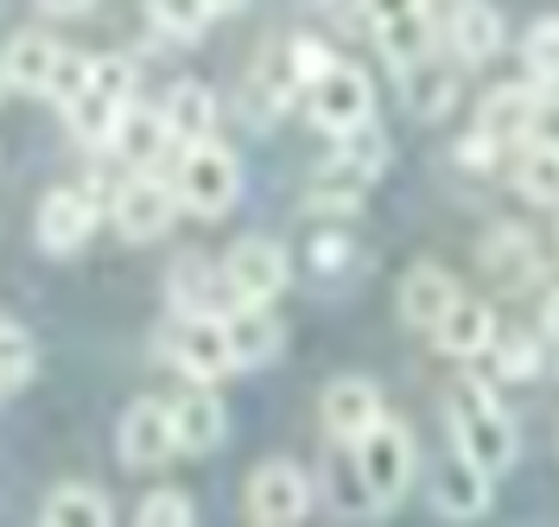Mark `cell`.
Returning a JSON list of instances; mask_svg holds the SVG:
<instances>
[{
  "label": "cell",
  "mask_w": 559,
  "mask_h": 527,
  "mask_svg": "<svg viewBox=\"0 0 559 527\" xmlns=\"http://www.w3.org/2000/svg\"><path fill=\"white\" fill-rule=\"evenodd\" d=\"M457 71L464 64H452V58H419L407 76V108H414L419 121H439V115H452L457 108Z\"/></svg>",
  "instance_id": "cb8c5ba5"
},
{
  "label": "cell",
  "mask_w": 559,
  "mask_h": 527,
  "mask_svg": "<svg viewBox=\"0 0 559 527\" xmlns=\"http://www.w3.org/2000/svg\"><path fill=\"white\" fill-rule=\"evenodd\" d=\"M318 490L331 495L337 515H369V508H376V495H369V483H362V470H356L349 445H337V452L318 464Z\"/></svg>",
  "instance_id": "484cf974"
},
{
  "label": "cell",
  "mask_w": 559,
  "mask_h": 527,
  "mask_svg": "<svg viewBox=\"0 0 559 527\" xmlns=\"http://www.w3.org/2000/svg\"><path fill=\"white\" fill-rule=\"evenodd\" d=\"M83 76H90V51H58V64H51V76H45V96L64 108L76 89H83Z\"/></svg>",
  "instance_id": "e575fe53"
},
{
  "label": "cell",
  "mask_w": 559,
  "mask_h": 527,
  "mask_svg": "<svg viewBox=\"0 0 559 527\" xmlns=\"http://www.w3.org/2000/svg\"><path fill=\"white\" fill-rule=\"evenodd\" d=\"M515 191H522L527 204H547V211H559V146L527 141L522 153H515Z\"/></svg>",
  "instance_id": "4316f807"
},
{
  "label": "cell",
  "mask_w": 559,
  "mask_h": 527,
  "mask_svg": "<svg viewBox=\"0 0 559 527\" xmlns=\"http://www.w3.org/2000/svg\"><path fill=\"white\" fill-rule=\"evenodd\" d=\"M489 337H496V312H489L484 299H471V292H457L452 306L439 312V324H432V344L445 356H484L489 350Z\"/></svg>",
  "instance_id": "ffe728a7"
},
{
  "label": "cell",
  "mask_w": 559,
  "mask_h": 527,
  "mask_svg": "<svg viewBox=\"0 0 559 527\" xmlns=\"http://www.w3.org/2000/svg\"><path fill=\"white\" fill-rule=\"evenodd\" d=\"M432 20L426 13H394V20H382V58L394 64V71H414L419 58H432Z\"/></svg>",
  "instance_id": "83f0119b"
},
{
  "label": "cell",
  "mask_w": 559,
  "mask_h": 527,
  "mask_svg": "<svg viewBox=\"0 0 559 527\" xmlns=\"http://www.w3.org/2000/svg\"><path fill=\"white\" fill-rule=\"evenodd\" d=\"M344 267H356V242H349V236H318L312 274H344Z\"/></svg>",
  "instance_id": "d590c367"
},
{
  "label": "cell",
  "mask_w": 559,
  "mask_h": 527,
  "mask_svg": "<svg viewBox=\"0 0 559 527\" xmlns=\"http://www.w3.org/2000/svg\"><path fill=\"white\" fill-rule=\"evenodd\" d=\"M286 280H293V261L267 236H242V242L229 248V261H223V292L236 306H274L280 292H286Z\"/></svg>",
  "instance_id": "52a82bcc"
},
{
  "label": "cell",
  "mask_w": 559,
  "mask_h": 527,
  "mask_svg": "<svg viewBox=\"0 0 559 527\" xmlns=\"http://www.w3.org/2000/svg\"><path fill=\"white\" fill-rule=\"evenodd\" d=\"M173 306L178 318H191V312H216V267H210L204 254H178L173 261Z\"/></svg>",
  "instance_id": "f1b7e54d"
},
{
  "label": "cell",
  "mask_w": 559,
  "mask_h": 527,
  "mask_svg": "<svg viewBox=\"0 0 559 527\" xmlns=\"http://www.w3.org/2000/svg\"><path fill=\"white\" fill-rule=\"evenodd\" d=\"M306 108H312L318 128L344 134V128L376 121V89H369V76L356 71V64H324L312 76V89H306Z\"/></svg>",
  "instance_id": "ba28073f"
},
{
  "label": "cell",
  "mask_w": 559,
  "mask_h": 527,
  "mask_svg": "<svg viewBox=\"0 0 559 527\" xmlns=\"http://www.w3.org/2000/svg\"><path fill=\"white\" fill-rule=\"evenodd\" d=\"M362 13L382 26V20H394V13H426V0H362Z\"/></svg>",
  "instance_id": "74e56055"
},
{
  "label": "cell",
  "mask_w": 559,
  "mask_h": 527,
  "mask_svg": "<svg viewBox=\"0 0 559 527\" xmlns=\"http://www.w3.org/2000/svg\"><path fill=\"white\" fill-rule=\"evenodd\" d=\"M522 64H527V83H547V76H559V13L534 20V26L522 33Z\"/></svg>",
  "instance_id": "4dcf8cb0"
},
{
  "label": "cell",
  "mask_w": 559,
  "mask_h": 527,
  "mask_svg": "<svg viewBox=\"0 0 559 527\" xmlns=\"http://www.w3.org/2000/svg\"><path fill=\"white\" fill-rule=\"evenodd\" d=\"M484 274L496 286H509V292H522V286L547 280V254L534 248V236H527V229L502 223V229H489V242H484Z\"/></svg>",
  "instance_id": "5bb4252c"
},
{
  "label": "cell",
  "mask_w": 559,
  "mask_h": 527,
  "mask_svg": "<svg viewBox=\"0 0 559 527\" xmlns=\"http://www.w3.org/2000/svg\"><path fill=\"white\" fill-rule=\"evenodd\" d=\"M496 153H502V146H489L484 134H471V141L457 146V166H477V172H484V166L496 159Z\"/></svg>",
  "instance_id": "f35d334b"
},
{
  "label": "cell",
  "mask_w": 559,
  "mask_h": 527,
  "mask_svg": "<svg viewBox=\"0 0 559 527\" xmlns=\"http://www.w3.org/2000/svg\"><path fill=\"white\" fill-rule=\"evenodd\" d=\"M33 337L20 331V324H0V387H20L33 375Z\"/></svg>",
  "instance_id": "836d02e7"
},
{
  "label": "cell",
  "mask_w": 559,
  "mask_h": 527,
  "mask_svg": "<svg viewBox=\"0 0 559 527\" xmlns=\"http://www.w3.org/2000/svg\"><path fill=\"white\" fill-rule=\"evenodd\" d=\"M489 350H496V375L502 382H534L540 369H547V344H540V331H496L489 337Z\"/></svg>",
  "instance_id": "f546056e"
},
{
  "label": "cell",
  "mask_w": 559,
  "mask_h": 527,
  "mask_svg": "<svg viewBox=\"0 0 559 527\" xmlns=\"http://www.w3.org/2000/svg\"><path fill=\"white\" fill-rule=\"evenodd\" d=\"M173 414H166V400H134L128 414H121V464L128 470H159L166 457H173Z\"/></svg>",
  "instance_id": "4fadbf2b"
},
{
  "label": "cell",
  "mask_w": 559,
  "mask_h": 527,
  "mask_svg": "<svg viewBox=\"0 0 559 527\" xmlns=\"http://www.w3.org/2000/svg\"><path fill=\"white\" fill-rule=\"evenodd\" d=\"M452 299H457V280L439 267V261H419V267L401 274V318H407L414 331H432Z\"/></svg>",
  "instance_id": "7402d4cb"
},
{
  "label": "cell",
  "mask_w": 559,
  "mask_h": 527,
  "mask_svg": "<svg viewBox=\"0 0 559 527\" xmlns=\"http://www.w3.org/2000/svg\"><path fill=\"white\" fill-rule=\"evenodd\" d=\"M134 527H198V508H191L185 490H153L146 502H140Z\"/></svg>",
  "instance_id": "d6a6232c"
},
{
  "label": "cell",
  "mask_w": 559,
  "mask_h": 527,
  "mask_svg": "<svg viewBox=\"0 0 559 527\" xmlns=\"http://www.w3.org/2000/svg\"><path fill=\"white\" fill-rule=\"evenodd\" d=\"M554 242H559V229H554Z\"/></svg>",
  "instance_id": "7bdbcfd3"
},
{
  "label": "cell",
  "mask_w": 559,
  "mask_h": 527,
  "mask_svg": "<svg viewBox=\"0 0 559 527\" xmlns=\"http://www.w3.org/2000/svg\"><path fill=\"white\" fill-rule=\"evenodd\" d=\"M0 89H7V76H0Z\"/></svg>",
  "instance_id": "b9f144b4"
},
{
  "label": "cell",
  "mask_w": 559,
  "mask_h": 527,
  "mask_svg": "<svg viewBox=\"0 0 559 527\" xmlns=\"http://www.w3.org/2000/svg\"><path fill=\"white\" fill-rule=\"evenodd\" d=\"M312 508V477L293 457H267L248 470V522L254 527H299Z\"/></svg>",
  "instance_id": "5b68a950"
},
{
  "label": "cell",
  "mask_w": 559,
  "mask_h": 527,
  "mask_svg": "<svg viewBox=\"0 0 559 527\" xmlns=\"http://www.w3.org/2000/svg\"><path fill=\"white\" fill-rule=\"evenodd\" d=\"M108 223H115L121 242H159V236H173V223H178L173 184H166L159 172H134L128 184H115Z\"/></svg>",
  "instance_id": "8992f818"
},
{
  "label": "cell",
  "mask_w": 559,
  "mask_h": 527,
  "mask_svg": "<svg viewBox=\"0 0 559 527\" xmlns=\"http://www.w3.org/2000/svg\"><path fill=\"white\" fill-rule=\"evenodd\" d=\"M445 426H452V452L471 457L484 477H502L515 464V420L502 414V400L484 382H452L445 387Z\"/></svg>",
  "instance_id": "6da1fadb"
},
{
  "label": "cell",
  "mask_w": 559,
  "mask_h": 527,
  "mask_svg": "<svg viewBox=\"0 0 559 527\" xmlns=\"http://www.w3.org/2000/svg\"><path fill=\"white\" fill-rule=\"evenodd\" d=\"M146 20L166 38H198L210 26V7L204 0H146Z\"/></svg>",
  "instance_id": "1f68e13d"
},
{
  "label": "cell",
  "mask_w": 559,
  "mask_h": 527,
  "mask_svg": "<svg viewBox=\"0 0 559 527\" xmlns=\"http://www.w3.org/2000/svg\"><path fill=\"white\" fill-rule=\"evenodd\" d=\"M439 38H445L452 64H489V58L502 51V13H496L489 0H457Z\"/></svg>",
  "instance_id": "9a60e30c"
},
{
  "label": "cell",
  "mask_w": 559,
  "mask_h": 527,
  "mask_svg": "<svg viewBox=\"0 0 559 527\" xmlns=\"http://www.w3.org/2000/svg\"><path fill=\"white\" fill-rule=\"evenodd\" d=\"M166 344H173V362L198 387H210V382H223V375H229V344H223V318H216V312L178 318Z\"/></svg>",
  "instance_id": "8fae6325"
},
{
  "label": "cell",
  "mask_w": 559,
  "mask_h": 527,
  "mask_svg": "<svg viewBox=\"0 0 559 527\" xmlns=\"http://www.w3.org/2000/svg\"><path fill=\"white\" fill-rule=\"evenodd\" d=\"M534 121H540V89H534V83H502V89H489L484 108H477V134H484L489 146L534 141Z\"/></svg>",
  "instance_id": "7c38bea8"
},
{
  "label": "cell",
  "mask_w": 559,
  "mask_h": 527,
  "mask_svg": "<svg viewBox=\"0 0 559 527\" xmlns=\"http://www.w3.org/2000/svg\"><path fill=\"white\" fill-rule=\"evenodd\" d=\"M204 7H210V20H223V13H242L248 0H204Z\"/></svg>",
  "instance_id": "60d3db41"
},
{
  "label": "cell",
  "mask_w": 559,
  "mask_h": 527,
  "mask_svg": "<svg viewBox=\"0 0 559 527\" xmlns=\"http://www.w3.org/2000/svg\"><path fill=\"white\" fill-rule=\"evenodd\" d=\"M45 527H115V508H108L103 490H90V483H58V490L45 495Z\"/></svg>",
  "instance_id": "d4e9b609"
},
{
  "label": "cell",
  "mask_w": 559,
  "mask_h": 527,
  "mask_svg": "<svg viewBox=\"0 0 559 527\" xmlns=\"http://www.w3.org/2000/svg\"><path fill=\"white\" fill-rule=\"evenodd\" d=\"M540 344H547V350L559 344V286L540 292Z\"/></svg>",
  "instance_id": "8d00e7d4"
},
{
  "label": "cell",
  "mask_w": 559,
  "mask_h": 527,
  "mask_svg": "<svg viewBox=\"0 0 559 527\" xmlns=\"http://www.w3.org/2000/svg\"><path fill=\"white\" fill-rule=\"evenodd\" d=\"M318 420H324V432L337 445H356L369 426L382 420V387L369 382V375H337V382L318 394Z\"/></svg>",
  "instance_id": "30bf717a"
},
{
  "label": "cell",
  "mask_w": 559,
  "mask_h": 527,
  "mask_svg": "<svg viewBox=\"0 0 559 527\" xmlns=\"http://www.w3.org/2000/svg\"><path fill=\"white\" fill-rule=\"evenodd\" d=\"M388 172V134L376 121H362V128H344L337 134V153H331V166L318 172L312 184V211H356L362 204V191Z\"/></svg>",
  "instance_id": "7a4b0ae2"
},
{
  "label": "cell",
  "mask_w": 559,
  "mask_h": 527,
  "mask_svg": "<svg viewBox=\"0 0 559 527\" xmlns=\"http://www.w3.org/2000/svg\"><path fill=\"white\" fill-rule=\"evenodd\" d=\"M58 38L45 33H13L7 38V51H0V76H7V89H26V96H45V76L58 64Z\"/></svg>",
  "instance_id": "603a6c76"
},
{
  "label": "cell",
  "mask_w": 559,
  "mask_h": 527,
  "mask_svg": "<svg viewBox=\"0 0 559 527\" xmlns=\"http://www.w3.org/2000/svg\"><path fill=\"white\" fill-rule=\"evenodd\" d=\"M38 7H45L51 20H76V13H90L96 0H38Z\"/></svg>",
  "instance_id": "ab89813d"
},
{
  "label": "cell",
  "mask_w": 559,
  "mask_h": 527,
  "mask_svg": "<svg viewBox=\"0 0 559 527\" xmlns=\"http://www.w3.org/2000/svg\"><path fill=\"white\" fill-rule=\"evenodd\" d=\"M166 121H159V108H140L128 103L121 108V121H115V134H108V153L128 166V172H153L159 159H166Z\"/></svg>",
  "instance_id": "d6986e66"
},
{
  "label": "cell",
  "mask_w": 559,
  "mask_h": 527,
  "mask_svg": "<svg viewBox=\"0 0 559 527\" xmlns=\"http://www.w3.org/2000/svg\"><path fill=\"white\" fill-rule=\"evenodd\" d=\"M166 414H173V445L185 457H204L229 439V414H223V400L204 394V387H198V394H178Z\"/></svg>",
  "instance_id": "ac0fdd59"
},
{
  "label": "cell",
  "mask_w": 559,
  "mask_h": 527,
  "mask_svg": "<svg viewBox=\"0 0 559 527\" xmlns=\"http://www.w3.org/2000/svg\"><path fill=\"white\" fill-rule=\"evenodd\" d=\"M173 197H178V211L210 216V223L229 216L236 211V197H242V159H236L229 146H216V141L185 146L178 178H173Z\"/></svg>",
  "instance_id": "3957f363"
},
{
  "label": "cell",
  "mask_w": 559,
  "mask_h": 527,
  "mask_svg": "<svg viewBox=\"0 0 559 527\" xmlns=\"http://www.w3.org/2000/svg\"><path fill=\"white\" fill-rule=\"evenodd\" d=\"M349 457H356L362 483L376 495V508H394V502L407 495V483H414V432L401 420H388V414L349 445Z\"/></svg>",
  "instance_id": "277c9868"
},
{
  "label": "cell",
  "mask_w": 559,
  "mask_h": 527,
  "mask_svg": "<svg viewBox=\"0 0 559 527\" xmlns=\"http://www.w3.org/2000/svg\"><path fill=\"white\" fill-rule=\"evenodd\" d=\"M96 216H103V204L83 184L45 191V204H38V248L45 254H76V248L96 236Z\"/></svg>",
  "instance_id": "9c48e42d"
},
{
  "label": "cell",
  "mask_w": 559,
  "mask_h": 527,
  "mask_svg": "<svg viewBox=\"0 0 559 527\" xmlns=\"http://www.w3.org/2000/svg\"><path fill=\"white\" fill-rule=\"evenodd\" d=\"M489 483H496V477H484L471 457L452 452L432 470V508L452 515V522H477V515H489Z\"/></svg>",
  "instance_id": "e0dca14e"
},
{
  "label": "cell",
  "mask_w": 559,
  "mask_h": 527,
  "mask_svg": "<svg viewBox=\"0 0 559 527\" xmlns=\"http://www.w3.org/2000/svg\"><path fill=\"white\" fill-rule=\"evenodd\" d=\"M223 344H229V369H267L286 344V331L267 306H236L223 318Z\"/></svg>",
  "instance_id": "2e32d148"
},
{
  "label": "cell",
  "mask_w": 559,
  "mask_h": 527,
  "mask_svg": "<svg viewBox=\"0 0 559 527\" xmlns=\"http://www.w3.org/2000/svg\"><path fill=\"white\" fill-rule=\"evenodd\" d=\"M159 121H166V141L173 146H198L216 134V89H204V83H173L166 89V108H159Z\"/></svg>",
  "instance_id": "44dd1931"
}]
</instances>
